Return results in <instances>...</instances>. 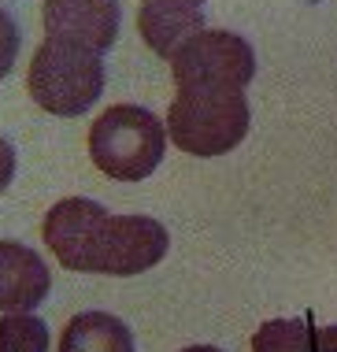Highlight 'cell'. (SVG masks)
Returning <instances> with one entry per match:
<instances>
[{
    "label": "cell",
    "mask_w": 337,
    "mask_h": 352,
    "mask_svg": "<svg viewBox=\"0 0 337 352\" xmlns=\"http://www.w3.org/2000/svg\"><path fill=\"white\" fill-rule=\"evenodd\" d=\"M52 256L71 271L89 274H141L167 252V230L152 215H111L89 197L52 204L41 226Z\"/></svg>",
    "instance_id": "obj_1"
},
{
    "label": "cell",
    "mask_w": 337,
    "mask_h": 352,
    "mask_svg": "<svg viewBox=\"0 0 337 352\" xmlns=\"http://www.w3.org/2000/svg\"><path fill=\"white\" fill-rule=\"evenodd\" d=\"M167 134L189 156H223L248 134L245 85L178 82L167 111Z\"/></svg>",
    "instance_id": "obj_2"
},
{
    "label": "cell",
    "mask_w": 337,
    "mask_h": 352,
    "mask_svg": "<svg viewBox=\"0 0 337 352\" xmlns=\"http://www.w3.org/2000/svg\"><path fill=\"white\" fill-rule=\"evenodd\" d=\"M167 148L163 122L141 104H115L89 130L93 164L115 182H141L160 167Z\"/></svg>",
    "instance_id": "obj_3"
},
{
    "label": "cell",
    "mask_w": 337,
    "mask_h": 352,
    "mask_svg": "<svg viewBox=\"0 0 337 352\" xmlns=\"http://www.w3.org/2000/svg\"><path fill=\"white\" fill-rule=\"evenodd\" d=\"M26 89L52 116H82L104 89V60L93 49L45 37L30 60Z\"/></svg>",
    "instance_id": "obj_4"
},
{
    "label": "cell",
    "mask_w": 337,
    "mask_h": 352,
    "mask_svg": "<svg viewBox=\"0 0 337 352\" xmlns=\"http://www.w3.org/2000/svg\"><path fill=\"white\" fill-rule=\"evenodd\" d=\"M175 82H234L248 85L256 74V52L241 34L200 30L171 56Z\"/></svg>",
    "instance_id": "obj_5"
},
{
    "label": "cell",
    "mask_w": 337,
    "mask_h": 352,
    "mask_svg": "<svg viewBox=\"0 0 337 352\" xmlns=\"http://www.w3.org/2000/svg\"><path fill=\"white\" fill-rule=\"evenodd\" d=\"M45 37L104 52L119 34V0H45Z\"/></svg>",
    "instance_id": "obj_6"
},
{
    "label": "cell",
    "mask_w": 337,
    "mask_h": 352,
    "mask_svg": "<svg viewBox=\"0 0 337 352\" xmlns=\"http://www.w3.org/2000/svg\"><path fill=\"white\" fill-rule=\"evenodd\" d=\"M138 26L149 49L171 60L193 34L204 30V0H141Z\"/></svg>",
    "instance_id": "obj_7"
},
{
    "label": "cell",
    "mask_w": 337,
    "mask_h": 352,
    "mask_svg": "<svg viewBox=\"0 0 337 352\" xmlns=\"http://www.w3.org/2000/svg\"><path fill=\"white\" fill-rule=\"evenodd\" d=\"M48 267L30 245L0 241V311H30L48 297Z\"/></svg>",
    "instance_id": "obj_8"
},
{
    "label": "cell",
    "mask_w": 337,
    "mask_h": 352,
    "mask_svg": "<svg viewBox=\"0 0 337 352\" xmlns=\"http://www.w3.org/2000/svg\"><path fill=\"white\" fill-rule=\"evenodd\" d=\"M60 352H133V334L111 311H82L67 322Z\"/></svg>",
    "instance_id": "obj_9"
},
{
    "label": "cell",
    "mask_w": 337,
    "mask_h": 352,
    "mask_svg": "<svg viewBox=\"0 0 337 352\" xmlns=\"http://www.w3.org/2000/svg\"><path fill=\"white\" fill-rule=\"evenodd\" d=\"M252 352H326L312 319H271L252 334Z\"/></svg>",
    "instance_id": "obj_10"
},
{
    "label": "cell",
    "mask_w": 337,
    "mask_h": 352,
    "mask_svg": "<svg viewBox=\"0 0 337 352\" xmlns=\"http://www.w3.org/2000/svg\"><path fill=\"white\" fill-rule=\"evenodd\" d=\"M0 352H48V327L30 311L0 319Z\"/></svg>",
    "instance_id": "obj_11"
},
{
    "label": "cell",
    "mask_w": 337,
    "mask_h": 352,
    "mask_svg": "<svg viewBox=\"0 0 337 352\" xmlns=\"http://www.w3.org/2000/svg\"><path fill=\"white\" fill-rule=\"evenodd\" d=\"M15 52H19V26H15V19L0 8V78L12 71Z\"/></svg>",
    "instance_id": "obj_12"
},
{
    "label": "cell",
    "mask_w": 337,
    "mask_h": 352,
    "mask_svg": "<svg viewBox=\"0 0 337 352\" xmlns=\"http://www.w3.org/2000/svg\"><path fill=\"white\" fill-rule=\"evenodd\" d=\"M12 175H15V152L4 138H0V189L12 182Z\"/></svg>",
    "instance_id": "obj_13"
},
{
    "label": "cell",
    "mask_w": 337,
    "mask_h": 352,
    "mask_svg": "<svg viewBox=\"0 0 337 352\" xmlns=\"http://www.w3.org/2000/svg\"><path fill=\"white\" fill-rule=\"evenodd\" d=\"M323 345H326V352H337V327L323 330Z\"/></svg>",
    "instance_id": "obj_14"
},
{
    "label": "cell",
    "mask_w": 337,
    "mask_h": 352,
    "mask_svg": "<svg viewBox=\"0 0 337 352\" xmlns=\"http://www.w3.org/2000/svg\"><path fill=\"white\" fill-rule=\"evenodd\" d=\"M182 352H223V349H215V345H189V349H182Z\"/></svg>",
    "instance_id": "obj_15"
}]
</instances>
